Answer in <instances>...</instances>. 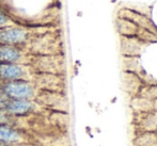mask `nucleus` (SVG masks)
Listing matches in <instances>:
<instances>
[{"label": "nucleus", "instance_id": "6", "mask_svg": "<svg viewBox=\"0 0 157 146\" xmlns=\"http://www.w3.org/2000/svg\"><path fill=\"white\" fill-rule=\"evenodd\" d=\"M120 18H124V19H127V21H130L132 23L136 24L141 29L147 30L152 33L156 32V29L153 26V24H152V21H150L149 18H147L145 16H143V15L139 14V13L132 12V11H130V10H123L120 12Z\"/></svg>", "mask_w": 157, "mask_h": 146}, {"label": "nucleus", "instance_id": "4", "mask_svg": "<svg viewBox=\"0 0 157 146\" xmlns=\"http://www.w3.org/2000/svg\"><path fill=\"white\" fill-rule=\"evenodd\" d=\"M44 25V24L34 23V21L25 18L21 15L13 12L10 6L3 3H0V29L11 26H37Z\"/></svg>", "mask_w": 157, "mask_h": 146}, {"label": "nucleus", "instance_id": "13", "mask_svg": "<svg viewBox=\"0 0 157 146\" xmlns=\"http://www.w3.org/2000/svg\"><path fill=\"white\" fill-rule=\"evenodd\" d=\"M6 99H8V98H6V97H4L1 93H0V109H2V108H3L4 103H6Z\"/></svg>", "mask_w": 157, "mask_h": 146}, {"label": "nucleus", "instance_id": "1", "mask_svg": "<svg viewBox=\"0 0 157 146\" xmlns=\"http://www.w3.org/2000/svg\"><path fill=\"white\" fill-rule=\"evenodd\" d=\"M0 93L8 99L36 101L54 111H67V99L63 93L49 91L30 81H0Z\"/></svg>", "mask_w": 157, "mask_h": 146}, {"label": "nucleus", "instance_id": "8", "mask_svg": "<svg viewBox=\"0 0 157 146\" xmlns=\"http://www.w3.org/2000/svg\"><path fill=\"white\" fill-rule=\"evenodd\" d=\"M123 84L126 92L132 97L138 96L139 92L143 87L142 80L139 78L138 75L129 72H124L123 74Z\"/></svg>", "mask_w": 157, "mask_h": 146}, {"label": "nucleus", "instance_id": "2", "mask_svg": "<svg viewBox=\"0 0 157 146\" xmlns=\"http://www.w3.org/2000/svg\"><path fill=\"white\" fill-rule=\"evenodd\" d=\"M0 81H30L59 93H63L65 87L63 75L47 74L31 65L15 63H0Z\"/></svg>", "mask_w": 157, "mask_h": 146}, {"label": "nucleus", "instance_id": "9", "mask_svg": "<svg viewBox=\"0 0 157 146\" xmlns=\"http://www.w3.org/2000/svg\"><path fill=\"white\" fill-rule=\"evenodd\" d=\"M130 107H132L134 113H147V112L156 111L155 101L143 98L141 96L132 97V101H130Z\"/></svg>", "mask_w": 157, "mask_h": 146}, {"label": "nucleus", "instance_id": "10", "mask_svg": "<svg viewBox=\"0 0 157 146\" xmlns=\"http://www.w3.org/2000/svg\"><path fill=\"white\" fill-rule=\"evenodd\" d=\"M132 146H157V133L150 131H139L136 133Z\"/></svg>", "mask_w": 157, "mask_h": 146}, {"label": "nucleus", "instance_id": "3", "mask_svg": "<svg viewBox=\"0 0 157 146\" xmlns=\"http://www.w3.org/2000/svg\"><path fill=\"white\" fill-rule=\"evenodd\" d=\"M2 109L17 117L50 116L57 112L36 101L15 100V99H6Z\"/></svg>", "mask_w": 157, "mask_h": 146}, {"label": "nucleus", "instance_id": "12", "mask_svg": "<svg viewBox=\"0 0 157 146\" xmlns=\"http://www.w3.org/2000/svg\"><path fill=\"white\" fill-rule=\"evenodd\" d=\"M138 96L150 99V100H157V85L142 87L141 91L139 92Z\"/></svg>", "mask_w": 157, "mask_h": 146}, {"label": "nucleus", "instance_id": "14", "mask_svg": "<svg viewBox=\"0 0 157 146\" xmlns=\"http://www.w3.org/2000/svg\"><path fill=\"white\" fill-rule=\"evenodd\" d=\"M0 3H3V0H0Z\"/></svg>", "mask_w": 157, "mask_h": 146}, {"label": "nucleus", "instance_id": "15", "mask_svg": "<svg viewBox=\"0 0 157 146\" xmlns=\"http://www.w3.org/2000/svg\"><path fill=\"white\" fill-rule=\"evenodd\" d=\"M156 133H157V131H156Z\"/></svg>", "mask_w": 157, "mask_h": 146}, {"label": "nucleus", "instance_id": "5", "mask_svg": "<svg viewBox=\"0 0 157 146\" xmlns=\"http://www.w3.org/2000/svg\"><path fill=\"white\" fill-rule=\"evenodd\" d=\"M134 124L137 132L139 131H157V111L147 113H134Z\"/></svg>", "mask_w": 157, "mask_h": 146}, {"label": "nucleus", "instance_id": "7", "mask_svg": "<svg viewBox=\"0 0 157 146\" xmlns=\"http://www.w3.org/2000/svg\"><path fill=\"white\" fill-rule=\"evenodd\" d=\"M143 42L137 36L121 37V52L124 57H137L140 54Z\"/></svg>", "mask_w": 157, "mask_h": 146}, {"label": "nucleus", "instance_id": "11", "mask_svg": "<svg viewBox=\"0 0 157 146\" xmlns=\"http://www.w3.org/2000/svg\"><path fill=\"white\" fill-rule=\"evenodd\" d=\"M141 28H139L136 24L124 18H119L118 30L122 36H137Z\"/></svg>", "mask_w": 157, "mask_h": 146}]
</instances>
